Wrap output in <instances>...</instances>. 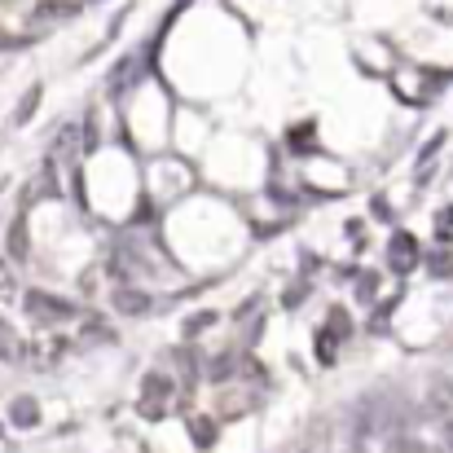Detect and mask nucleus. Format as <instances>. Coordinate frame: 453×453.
I'll return each mask as SVG.
<instances>
[{"label":"nucleus","instance_id":"1","mask_svg":"<svg viewBox=\"0 0 453 453\" xmlns=\"http://www.w3.org/2000/svg\"><path fill=\"white\" fill-rule=\"evenodd\" d=\"M176 401H180V388H176V379L172 374H163V370H150L146 379H142V388H137V414L142 418H167L172 410H176Z\"/></svg>","mask_w":453,"mask_h":453},{"label":"nucleus","instance_id":"2","mask_svg":"<svg viewBox=\"0 0 453 453\" xmlns=\"http://www.w3.org/2000/svg\"><path fill=\"white\" fill-rule=\"evenodd\" d=\"M22 308H27V317H31L35 326H62V321H75V317H80L75 303L58 300V296H44V291H27Z\"/></svg>","mask_w":453,"mask_h":453},{"label":"nucleus","instance_id":"3","mask_svg":"<svg viewBox=\"0 0 453 453\" xmlns=\"http://www.w3.org/2000/svg\"><path fill=\"white\" fill-rule=\"evenodd\" d=\"M66 352H71V343H66L62 334H53V330H49V334H35V339L22 343V361L35 365V370H53Z\"/></svg>","mask_w":453,"mask_h":453},{"label":"nucleus","instance_id":"4","mask_svg":"<svg viewBox=\"0 0 453 453\" xmlns=\"http://www.w3.org/2000/svg\"><path fill=\"white\" fill-rule=\"evenodd\" d=\"M317 339H321V343H317V348H321V357L330 361V357H334V343H343V339H348V317H343V312H330V326H326Z\"/></svg>","mask_w":453,"mask_h":453},{"label":"nucleus","instance_id":"5","mask_svg":"<svg viewBox=\"0 0 453 453\" xmlns=\"http://www.w3.org/2000/svg\"><path fill=\"white\" fill-rule=\"evenodd\" d=\"M9 418H13L18 427H35V423H40V410H35V401L22 396V401H13V414H9Z\"/></svg>","mask_w":453,"mask_h":453},{"label":"nucleus","instance_id":"6","mask_svg":"<svg viewBox=\"0 0 453 453\" xmlns=\"http://www.w3.org/2000/svg\"><path fill=\"white\" fill-rule=\"evenodd\" d=\"M0 357H4V361L22 357V343H18V334H13V330H9L4 321H0Z\"/></svg>","mask_w":453,"mask_h":453},{"label":"nucleus","instance_id":"7","mask_svg":"<svg viewBox=\"0 0 453 453\" xmlns=\"http://www.w3.org/2000/svg\"><path fill=\"white\" fill-rule=\"evenodd\" d=\"M22 234H27V225L18 220V225L9 229V256H13V260H22V256H27V238H22Z\"/></svg>","mask_w":453,"mask_h":453},{"label":"nucleus","instance_id":"8","mask_svg":"<svg viewBox=\"0 0 453 453\" xmlns=\"http://www.w3.org/2000/svg\"><path fill=\"white\" fill-rule=\"evenodd\" d=\"M13 296H18V282H13V269H9V265L0 260V303H9V300H13Z\"/></svg>","mask_w":453,"mask_h":453},{"label":"nucleus","instance_id":"9","mask_svg":"<svg viewBox=\"0 0 453 453\" xmlns=\"http://www.w3.org/2000/svg\"><path fill=\"white\" fill-rule=\"evenodd\" d=\"M119 308H124V312H146L150 300H146L142 291H124V296H119Z\"/></svg>","mask_w":453,"mask_h":453},{"label":"nucleus","instance_id":"10","mask_svg":"<svg viewBox=\"0 0 453 453\" xmlns=\"http://www.w3.org/2000/svg\"><path fill=\"white\" fill-rule=\"evenodd\" d=\"M410 256H414V247H410V238H396V242H392V265L401 269V265H405Z\"/></svg>","mask_w":453,"mask_h":453},{"label":"nucleus","instance_id":"11","mask_svg":"<svg viewBox=\"0 0 453 453\" xmlns=\"http://www.w3.org/2000/svg\"><path fill=\"white\" fill-rule=\"evenodd\" d=\"M194 441H198V449H207V441H211V423H194Z\"/></svg>","mask_w":453,"mask_h":453},{"label":"nucleus","instance_id":"12","mask_svg":"<svg viewBox=\"0 0 453 453\" xmlns=\"http://www.w3.org/2000/svg\"><path fill=\"white\" fill-rule=\"evenodd\" d=\"M392 453H423V449H418V445H410V441H396V445H392Z\"/></svg>","mask_w":453,"mask_h":453},{"label":"nucleus","instance_id":"13","mask_svg":"<svg viewBox=\"0 0 453 453\" xmlns=\"http://www.w3.org/2000/svg\"><path fill=\"white\" fill-rule=\"evenodd\" d=\"M303 453H321V445H312V449H303Z\"/></svg>","mask_w":453,"mask_h":453},{"label":"nucleus","instance_id":"14","mask_svg":"<svg viewBox=\"0 0 453 453\" xmlns=\"http://www.w3.org/2000/svg\"><path fill=\"white\" fill-rule=\"evenodd\" d=\"M352 453H361V449H352Z\"/></svg>","mask_w":453,"mask_h":453}]
</instances>
